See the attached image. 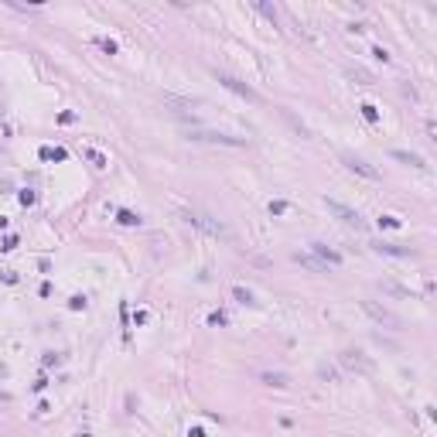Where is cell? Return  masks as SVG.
I'll return each instance as SVG.
<instances>
[{"mask_svg": "<svg viewBox=\"0 0 437 437\" xmlns=\"http://www.w3.org/2000/svg\"><path fill=\"white\" fill-rule=\"evenodd\" d=\"M324 205H328V212L332 215H338L345 226H356V229H366V218L359 215L356 208H348V205H342V202H335V198H324Z\"/></svg>", "mask_w": 437, "mask_h": 437, "instance_id": "obj_1", "label": "cell"}, {"mask_svg": "<svg viewBox=\"0 0 437 437\" xmlns=\"http://www.w3.org/2000/svg\"><path fill=\"white\" fill-rule=\"evenodd\" d=\"M362 308H366V311H369V314H372V318H376L379 324H386V328H393V332H396V328H403V321H400V318H396L393 311L379 308L376 301H362Z\"/></svg>", "mask_w": 437, "mask_h": 437, "instance_id": "obj_2", "label": "cell"}, {"mask_svg": "<svg viewBox=\"0 0 437 437\" xmlns=\"http://www.w3.org/2000/svg\"><path fill=\"white\" fill-rule=\"evenodd\" d=\"M338 359H342V366H345L348 372H366V376H369V372L376 369V366H372V359H366L362 352H342Z\"/></svg>", "mask_w": 437, "mask_h": 437, "instance_id": "obj_3", "label": "cell"}, {"mask_svg": "<svg viewBox=\"0 0 437 437\" xmlns=\"http://www.w3.org/2000/svg\"><path fill=\"white\" fill-rule=\"evenodd\" d=\"M218 75V82H222V86H226V89H232V92H239L242 99H250V103H260V96H256L253 89H250V86H246V82H239V79H232V75H226V72H215Z\"/></svg>", "mask_w": 437, "mask_h": 437, "instance_id": "obj_4", "label": "cell"}, {"mask_svg": "<svg viewBox=\"0 0 437 437\" xmlns=\"http://www.w3.org/2000/svg\"><path fill=\"white\" fill-rule=\"evenodd\" d=\"M184 218H188L192 226H198V229L212 232V236H226V226H222V222H208V215H198V212H188Z\"/></svg>", "mask_w": 437, "mask_h": 437, "instance_id": "obj_5", "label": "cell"}, {"mask_svg": "<svg viewBox=\"0 0 437 437\" xmlns=\"http://www.w3.org/2000/svg\"><path fill=\"white\" fill-rule=\"evenodd\" d=\"M188 137H192V140H215V144H232V147H239V144H242L239 137H226V133H212V130H188Z\"/></svg>", "mask_w": 437, "mask_h": 437, "instance_id": "obj_6", "label": "cell"}, {"mask_svg": "<svg viewBox=\"0 0 437 437\" xmlns=\"http://www.w3.org/2000/svg\"><path fill=\"white\" fill-rule=\"evenodd\" d=\"M345 168H348V171H356V174H362V178H372V181L379 178V171H376V168H369L362 157H345Z\"/></svg>", "mask_w": 437, "mask_h": 437, "instance_id": "obj_7", "label": "cell"}, {"mask_svg": "<svg viewBox=\"0 0 437 437\" xmlns=\"http://www.w3.org/2000/svg\"><path fill=\"white\" fill-rule=\"evenodd\" d=\"M393 157L403 164H410V168H420V171H427V161L424 157H417V154H406V150H393Z\"/></svg>", "mask_w": 437, "mask_h": 437, "instance_id": "obj_8", "label": "cell"}, {"mask_svg": "<svg viewBox=\"0 0 437 437\" xmlns=\"http://www.w3.org/2000/svg\"><path fill=\"white\" fill-rule=\"evenodd\" d=\"M311 250H314L318 256H324V260H328L332 266H338V263H342V256L335 253V250H328V246H321V242H311Z\"/></svg>", "mask_w": 437, "mask_h": 437, "instance_id": "obj_9", "label": "cell"}, {"mask_svg": "<svg viewBox=\"0 0 437 437\" xmlns=\"http://www.w3.org/2000/svg\"><path fill=\"white\" fill-rule=\"evenodd\" d=\"M260 379H263L266 386H277V390H284V386H287V376H284V372H263Z\"/></svg>", "mask_w": 437, "mask_h": 437, "instance_id": "obj_10", "label": "cell"}, {"mask_svg": "<svg viewBox=\"0 0 437 437\" xmlns=\"http://www.w3.org/2000/svg\"><path fill=\"white\" fill-rule=\"evenodd\" d=\"M379 253H390V256H414V250H403V246H390V242H376Z\"/></svg>", "mask_w": 437, "mask_h": 437, "instance_id": "obj_11", "label": "cell"}, {"mask_svg": "<svg viewBox=\"0 0 437 437\" xmlns=\"http://www.w3.org/2000/svg\"><path fill=\"white\" fill-rule=\"evenodd\" d=\"M116 218H120L123 226H140V215H133V212H127V208H120V212H116Z\"/></svg>", "mask_w": 437, "mask_h": 437, "instance_id": "obj_12", "label": "cell"}, {"mask_svg": "<svg viewBox=\"0 0 437 437\" xmlns=\"http://www.w3.org/2000/svg\"><path fill=\"white\" fill-rule=\"evenodd\" d=\"M297 263L311 266V270H324V263H318V260H311V256H297Z\"/></svg>", "mask_w": 437, "mask_h": 437, "instance_id": "obj_13", "label": "cell"}, {"mask_svg": "<svg viewBox=\"0 0 437 437\" xmlns=\"http://www.w3.org/2000/svg\"><path fill=\"white\" fill-rule=\"evenodd\" d=\"M232 294H236V297L242 301V304H253V294H250V290H242V287H236L232 290Z\"/></svg>", "mask_w": 437, "mask_h": 437, "instance_id": "obj_14", "label": "cell"}, {"mask_svg": "<svg viewBox=\"0 0 437 437\" xmlns=\"http://www.w3.org/2000/svg\"><path fill=\"white\" fill-rule=\"evenodd\" d=\"M362 113H366V120H372V123L379 120V116H376V110H372V106H362Z\"/></svg>", "mask_w": 437, "mask_h": 437, "instance_id": "obj_15", "label": "cell"}, {"mask_svg": "<svg viewBox=\"0 0 437 437\" xmlns=\"http://www.w3.org/2000/svg\"><path fill=\"white\" fill-rule=\"evenodd\" d=\"M284 208H287V202H270V212H277V215H280Z\"/></svg>", "mask_w": 437, "mask_h": 437, "instance_id": "obj_16", "label": "cell"}]
</instances>
